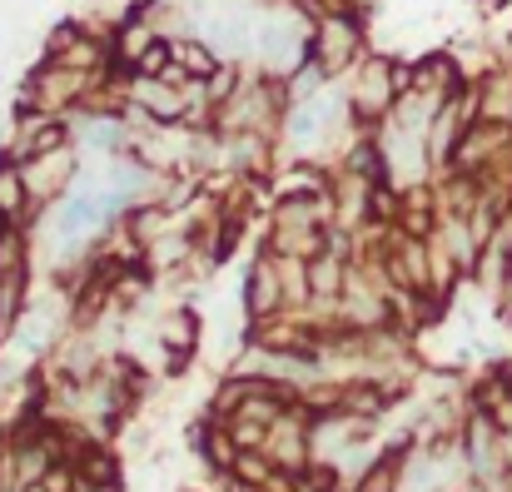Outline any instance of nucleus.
<instances>
[{"instance_id": "obj_1", "label": "nucleus", "mask_w": 512, "mask_h": 492, "mask_svg": "<svg viewBox=\"0 0 512 492\" xmlns=\"http://www.w3.org/2000/svg\"><path fill=\"white\" fill-rule=\"evenodd\" d=\"M403 90H408V70H403L398 60L368 55V60H358V65H353L348 100H353V115H358L368 130H378V125L393 115V105H398V95H403Z\"/></svg>"}, {"instance_id": "obj_2", "label": "nucleus", "mask_w": 512, "mask_h": 492, "mask_svg": "<svg viewBox=\"0 0 512 492\" xmlns=\"http://www.w3.org/2000/svg\"><path fill=\"white\" fill-rule=\"evenodd\" d=\"M309 55L314 65L334 80L348 75L358 60H363V15L353 10H334V15H319L314 20V35H309Z\"/></svg>"}, {"instance_id": "obj_3", "label": "nucleus", "mask_w": 512, "mask_h": 492, "mask_svg": "<svg viewBox=\"0 0 512 492\" xmlns=\"http://www.w3.org/2000/svg\"><path fill=\"white\" fill-rule=\"evenodd\" d=\"M20 174H25L30 199H35V204H45V199H60V194L75 184V174H80V155H75V145H65V150H50V155L25 160L20 164Z\"/></svg>"}, {"instance_id": "obj_4", "label": "nucleus", "mask_w": 512, "mask_h": 492, "mask_svg": "<svg viewBox=\"0 0 512 492\" xmlns=\"http://www.w3.org/2000/svg\"><path fill=\"white\" fill-rule=\"evenodd\" d=\"M284 299H289V289H284V264L274 259V249H264L259 264H254L249 279H244V309H249V324H254V319H274V314L284 309Z\"/></svg>"}, {"instance_id": "obj_5", "label": "nucleus", "mask_w": 512, "mask_h": 492, "mask_svg": "<svg viewBox=\"0 0 512 492\" xmlns=\"http://www.w3.org/2000/svg\"><path fill=\"white\" fill-rule=\"evenodd\" d=\"M199 333H204V324H199L194 309H174L170 324H165V368H170V373H184V368L194 363Z\"/></svg>"}, {"instance_id": "obj_6", "label": "nucleus", "mask_w": 512, "mask_h": 492, "mask_svg": "<svg viewBox=\"0 0 512 492\" xmlns=\"http://www.w3.org/2000/svg\"><path fill=\"white\" fill-rule=\"evenodd\" d=\"M343 289H348V264L343 254L324 249L309 259V299H329V304H343Z\"/></svg>"}, {"instance_id": "obj_7", "label": "nucleus", "mask_w": 512, "mask_h": 492, "mask_svg": "<svg viewBox=\"0 0 512 492\" xmlns=\"http://www.w3.org/2000/svg\"><path fill=\"white\" fill-rule=\"evenodd\" d=\"M174 65H179L189 80H209V75L224 65V55H219L204 35H179V40H174Z\"/></svg>"}, {"instance_id": "obj_8", "label": "nucleus", "mask_w": 512, "mask_h": 492, "mask_svg": "<svg viewBox=\"0 0 512 492\" xmlns=\"http://www.w3.org/2000/svg\"><path fill=\"white\" fill-rule=\"evenodd\" d=\"M403 458H408V443H398V448H388L378 463H368L358 492H398V483H403Z\"/></svg>"}]
</instances>
